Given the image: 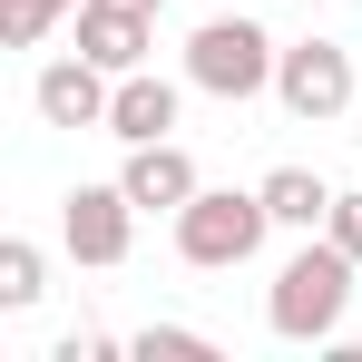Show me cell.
Returning <instances> with one entry per match:
<instances>
[{
    "mask_svg": "<svg viewBox=\"0 0 362 362\" xmlns=\"http://www.w3.org/2000/svg\"><path fill=\"white\" fill-rule=\"evenodd\" d=\"M353 255L333 235H303L284 264H274V284H264V323H274V343H313V353H333L343 343V313H353Z\"/></svg>",
    "mask_w": 362,
    "mask_h": 362,
    "instance_id": "obj_1",
    "label": "cell"
},
{
    "mask_svg": "<svg viewBox=\"0 0 362 362\" xmlns=\"http://www.w3.org/2000/svg\"><path fill=\"white\" fill-rule=\"evenodd\" d=\"M274 59H284V40L255 30V20L226 10V0H216V20L186 30V88H206V98H226V108L264 98V88H274Z\"/></svg>",
    "mask_w": 362,
    "mask_h": 362,
    "instance_id": "obj_2",
    "label": "cell"
},
{
    "mask_svg": "<svg viewBox=\"0 0 362 362\" xmlns=\"http://www.w3.org/2000/svg\"><path fill=\"white\" fill-rule=\"evenodd\" d=\"M264 235H274L264 186H196L186 216H177V255L196 264V274H235V264H255Z\"/></svg>",
    "mask_w": 362,
    "mask_h": 362,
    "instance_id": "obj_3",
    "label": "cell"
},
{
    "mask_svg": "<svg viewBox=\"0 0 362 362\" xmlns=\"http://www.w3.org/2000/svg\"><path fill=\"white\" fill-rule=\"evenodd\" d=\"M274 98H284V118L333 127L353 108V49H343V40H294V49L274 59Z\"/></svg>",
    "mask_w": 362,
    "mask_h": 362,
    "instance_id": "obj_4",
    "label": "cell"
},
{
    "mask_svg": "<svg viewBox=\"0 0 362 362\" xmlns=\"http://www.w3.org/2000/svg\"><path fill=\"white\" fill-rule=\"evenodd\" d=\"M59 245L78 255V264L118 274L127 245H137V196H127L118 177H108V186H69V196H59Z\"/></svg>",
    "mask_w": 362,
    "mask_h": 362,
    "instance_id": "obj_5",
    "label": "cell"
},
{
    "mask_svg": "<svg viewBox=\"0 0 362 362\" xmlns=\"http://www.w3.org/2000/svg\"><path fill=\"white\" fill-rule=\"evenodd\" d=\"M108 98H118V78L88 59V49H69V59H49L40 78H30L40 127H108Z\"/></svg>",
    "mask_w": 362,
    "mask_h": 362,
    "instance_id": "obj_6",
    "label": "cell"
},
{
    "mask_svg": "<svg viewBox=\"0 0 362 362\" xmlns=\"http://www.w3.org/2000/svg\"><path fill=\"white\" fill-rule=\"evenodd\" d=\"M118 186L137 196V216H167V226H177V216H186V196H196L206 177H196V157H186L177 137H147V147H127Z\"/></svg>",
    "mask_w": 362,
    "mask_h": 362,
    "instance_id": "obj_7",
    "label": "cell"
},
{
    "mask_svg": "<svg viewBox=\"0 0 362 362\" xmlns=\"http://www.w3.org/2000/svg\"><path fill=\"white\" fill-rule=\"evenodd\" d=\"M78 49L108 69V78H127V69H147V49H157V20L147 10H118V0H78Z\"/></svg>",
    "mask_w": 362,
    "mask_h": 362,
    "instance_id": "obj_8",
    "label": "cell"
},
{
    "mask_svg": "<svg viewBox=\"0 0 362 362\" xmlns=\"http://www.w3.org/2000/svg\"><path fill=\"white\" fill-rule=\"evenodd\" d=\"M177 108H186V88H177V78H157V69H127V78H118V98H108V137H118V147L177 137Z\"/></svg>",
    "mask_w": 362,
    "mask_h": 362,
    "instance_id": "obj_9",
    "label": "cell"
},
{
    "mask_svg": "<svg viewBox=\"0 0 362 362\" xmlns=\"http://www.w3.org/2000/svg\"><path fill=\"white\" fill-rule=\"evenodd\" d=\"M255 186H264V206H274L284 235H323V216H333V196H343V186H323L313 167H264Z\"/></svg>",
    "mask_w": 362,
    "mask_h": 362,
    "instance_id": "obj_10",
    "label": "cell"
},
{
    "mask_svg": "<svg viewBox=\"0 0 362 362\" xmlns=\"http://www.w3.org/2000/svg\"><path fill=\"white\" fill-rule=\"evenodd\" d=\"M40 294H49V255L30 235H0V313H30Z\"/></svg>",
    "mask_w": 362,
    "mask_h": 362,
    "instance_id": "obj_11",
    "label": "cell"
},
{
    "mask_svg": "<svg viewBox=\"0 0 362 362\" xmlns=\"http://www.w3.org/2000/svg\"><path fill=\"white\" fill-rule=\"evenodd\" d=\"M59 20H78V0H0V40L10 49H40Z\"/></svg>",
    "mask_w": 362,
    "mask_h": 362,
    "instance_id": "obj_12",
    "label": "cell"
},
{
    "mask_svg": "<svg viewBox=\"0 0 362 362\" xmlns=\"http://www.w3.org/2000/svg\"><path fill=\"white\" fill-rule=\"evenodd\" d=\"M127 353L137 362H216V343L186 333V323H147V333H127Z\"/></svg>",
    "mask_w": 362,
    "mask_h": 362,
    "instance_id": "obj_13",
    "label": "cell"
},
{
    "mask_svg": "<svg viewBox=\"0 0 362 362\" xmlns=\"http://www.w3.org/2000/svg\"><path fill=\"white\" fill-rule=\"evenodd\" d=\"M323 235H333V245H343V255L362 264V186H343V196H333V216H323Z\"/></svg>",
    "mask_w": 362,
    "mask_h": 362,
    "instance_id": "obj_14",
    "label": "cell"
},
{
    "mask_svg": "<svg viewBox=\"0 0 362 362\" xmlns=\"http://www.w3.org/2000/svg\"><path fill=\"white\" fill-rule=\"evenodd\" d=\"M118 353H127V343H108V333H59L49 362H118Z\"/></svg>",
    "mask_w": 362,
    "mask_h": 362,
    "instance_id": "obj_15",
    "label": "cell"
},
{
    "mask_svg": "<svg viewBox=\"0 0 362 362\" xmlns=\"http://www.w3.org/2000/svg\"><path fill=\"white\" fill-rule=\"evenodd\" d=\"M303 10H323V0H303Z\"/></svg>",
    "mask_w": 362,
    "mask_h": 362,
    "instance_id": "obj_16",
    "label": "cell"
}]
</instances>
